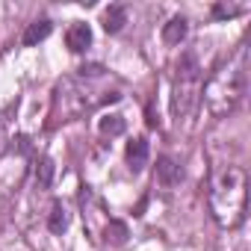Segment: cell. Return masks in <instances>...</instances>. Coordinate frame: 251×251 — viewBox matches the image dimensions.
Listing matches in <instances>:
<instances>
[{
	"label": "cell",
	"mask_w": 251,
	"mask_h": 251,
	"mask_svg": "<svg viewBox=\"0 0 251 251\" xmlns=\"http://www.w3.org/2000/svg\"><path fill=\"white\" fill-rule=\"evenodd\" d=\"M213 210H216V219L227 227L242 222V213H245V172L239 166H227L219 175V180L213 186Z\"/></svg>",
	"instance_id": "obj_1"
},
{
	"label": "cell",
	"mask_w": 251,
	"mask_h": 251,
	"mask_svg": "<svg viewBox=\"0 0 251 251\" xmlns=\"http://www.w3.org/2000/svg\"><path fill=\"white\" fill-rule=\"evenodd\" d=\"M198 95H201V68L195 62L192 53H186L180 62H177V74H175V112L177 115H189L198 103Z\"/></svg>",
	"instance_id": "obj_2"
},
{
	"label": "cell",
	"mask_w": 251,
	"mask_h": 251,
	"mask_svg": "<svg viewBox=\"0 0 251 251\" xmlns=\"http://www.w3.org/2000/svg\"><path fill=\"white\" fill-rule=\"evenodd\" d=\"M157 180L163 186H177L183 180V169L172 160V157H160L157 160Z\"/></svg>",
	"instance_id": "obj_3"
},
{
	"label": "cell",
	"mask_w": 251,
	"mask_h": 251,
	"mask_svg": "<svg viewBox=\"0 0 251 251\" xmlns=\"http://www.w3.org/2000/svg\"><path fill=\"white\" fill-rule=\"evenodd\" d=\"M65 45H68L74 53H83V50L92 45V30H89V24H74V27L65 33Z\"/></svg>",
	"instance_id": "obj_4"
},
{
	"label": "cell",
	"mask_w": 251,
	"mask_h": 251,
	"mask_svg": "<svg viewBox=\"0 0 251 251\" xmlns=\"http://www.w3.org/2000/svg\"><path fill=\"white\" fill-rule=\"evenodd\" d=\"M186 33H189L186 18H183V15H175V18L163 27V42H166V45H180V42L186 39Z\"/></svg>",
	"instance_id": "obj_5"
},
{
	"label": "cell",
	"mask_w": 251,
	"mask_h": 251,
	"mask_svg": "<svg viewBox=\"0 0 251 251\" xmlns=\"http://www.w3.org/2000/svg\"><path fill=\"white\" fill-rule=\"evenodd\" d=\"M145 163H148V142L139 136V139H133V142L127 145V166H130L133 172H142Z\"/></svg>",
	"instance_id": "obj_6"
},
{
	"label": "cell",
	"mask_w": 251,
	"mask_h": 251,
	"mask_svg": "<svg viewBox=\"0 0 251 251\" xmlns=\"http://www.w3.org/2000/svg\"><path fill=\"white\" fill-rule=\"evenodd\" d=\"M124 24H127V9H124V6H109L106 12H103V30L106 33H118Z\"/></svg>",
	"instance_id": "obj_7"
},
{
	"label": "cell",
	"mask_w": 251,
	"mask_h": 251,
	"mask_svg": "<svg viewBox=\"0 0 251 251\" xmlns=\"http://www.w3.org/2000/svg\"><path fill=\"white\" fill-rule=\"evenodd\" d=\"M50 30H53V24H50V21H36V24H30V27H27V33H24V45H27V48H33V45L45 42V39L50 36Z\"/></svg>",
	"instance_id": "obj_8"
},
{
	"label": "cell",
	"mask_w": 251,
	"mask_h": 251,
	"mask_svg": "<svg viewBox=\"0 0 251 251\" xmlns=\"http://www.w3.org/2000/svg\"><path fill=\"white\" fill-rule=\"evenodd\" d=\"M50 183H53V160L45 157V160L36 166V186H39V189H48Z\"/></svg>",
	"instance_id": "obj_9"
},
{
	"label": "cell",
	"mask_w": 251,
	"mask_h": 251,
	"mask_svg": "<svg viewBox=\"0 0 251 251\" xmlns=\"http://www.w3.org/2000/svg\"><path fill=\"white\" fill-rule=\"evenodd\" d=\"M100 133H103V136H118V133H124V118H121V115H103V118H100Z\"/></svg>",
	"instance_id": "obj_10"
},
{
	"label": "cell",
	"mask_w": 251,
	"mask_h": 251,
	"mask_svg": "<svg viewBox=\"0 0 251 251\" xmlns=\"http://www.w3.org/2000/svg\"><path fill=\"white\" fill-rule=\"evenodd\" d=\"M48 227H50L53 233H62V230L68 227V216H65L62 204H53V207H50V219H48Z\"/></svg>",
	"instance_id": "obj_11"
},
{
	"label": "cell",
	"mask_w": 251,
	"mask_h": 251,
	"mask_svg": "<svg viewBox=\"0 0 251 251\" xmlns=\"http://www.w3.org/2000/svg\"><path fill=\"white\" fill-rule=\"evenodd\" d=\"M103 233H106V242H112V245H121L124 239H127V225H124V222H109Z\"/></svg>",
	"instance_id": "obj_12"
},
{
	"label": "cell",
	"mask_w": 251,
	"mask_h": 251,
	"mask_svg": "<svg viewBox=\"0 0 251 251\" xmlns=\"http://www.w3.org/2000/svg\"><path fill=\"white\" fill-rule=\"evenodd\" d=\"M213 15H216V18H233V15H239V6H225V3H216V6H213Z\"/></svg>",
	"instance_id": "obj_13"
}]
</instances>
